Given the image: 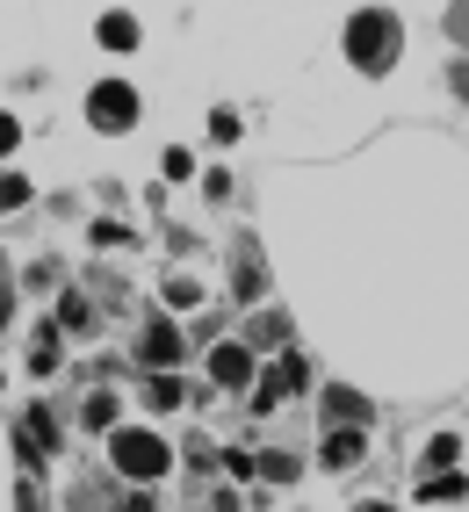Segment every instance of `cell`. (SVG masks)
<instances>
[{
  "instance_id": "obj_1",
  "label": "cell",
  "mask_w": 469,
  "mask_h": 512,
  "mask_svg": "<svg viewBox=\"0 0 469 512\" xmlns=\"http://www.w3.org/2000/svg\"><path fill=\"white\" fill-rule=\"evenodd\" d=\"M397 44H405V29H397L390 8H361L347 22V58L361 65V73H390L397 65Z\"/></svg>"
},
{
  "instance_id": "obj_12",
  "label": "cell",
  "mask_w": 469,
  "mask_h": 512,
  "mask_svg": "<svg viewBox=\"0 0 469 512\" xmlns=\"http://www.w3.org/2000/svg\"><path fill=\"white\" fill-rule=\"evenodd\" d=\"M253 476H267V484H289V476H296V455H253Z\"/></svg>"
},
{
  "instance_id": "obj_3",
  "label": "cell",
  "mask_w": 469,
  "mask_h": 512,
  "mask_svg": "<svg viewBox=\"0 0 469 512\" xmlns=\"http://www.w3.org/2000/svg\"><path fill=\"white\" fill-rule=\"evenodd\" d=\"M87 116H94V130H130V123H138V87H130V80H102L87 94Z\"/></svg>"
},
{
  "instance_id": "obj_16",
  "label": "cell",
  "mask_w": 469,
  "mask_h": 512,
  "mask_svg": "<svg viewBox=\"0 0 469 512\" xmlns=\"http://www.w3.org/2000/svg\"><path fill=\"white\" fill-rule=\"evenodd\" d=\"M29 202V181L22 174H0V210H22Z\"/></svg>"
},
{
  "instance_id": "obj_14",
  "label": "cell",
  "mask_w": 469,
  "mask_h": 512,
  "mask_svg": "<svg viewBox=\"0 0 469 512\" xmlns=\"http://www.w3.org/2000/svg\"><path fill=\"white\" fill-rule=\"evenodd\" d=\"M51 325H58V332H87V296H65Z\"/></svg>"
},
{
  "instance_id": "obj_18",
  "label": "cell",
  "mask_w": 469,
  "mask_h": 512,
  "mask_svg": "<svg viewBox=\"0 0 469 512\" xmlns=\"http://www.w3.org/2000/svg\"><path fill=\"white\" fill-rule=\"evenodd\" d=\"M217 469H224V476H253V455H246V448H224Z\"/></svg>"
},
{
  "instance_id": "obj_17",
  "label": "cell",
  "mask_w": 469,
  "mask_h": 512,
  "mask_svg": "<svg viewBox=\"0 0 469 512\" xmlns=\"http://www.w3.org/2000/svg\"><path fill=\"white\" fill-rule=\"evenodd\" d=\"M289 332V318L282 311H267V318H253V339H260V347H267V339H282Z\"/></svg>"
},
{
  "instance_id": "obj_10",
  "label": "cell",
  "mask_w": 469,
  "mask_h": 512,
  "mask_svg": "<svg viewBox=\"0 0 469 512\" xmlns=\"http://www.w3.org/2000/svg\"><path fill=\"white\" fill-rule=\"evenodd\" d=\"M462 491H469V484H462L455 469H433L426 484H419V498H433V505H441V498H462Z\"/></svg>"
},
{
  "instance_id": "obj_8",
  "label": "cell",
  "mask_w": 469,
  "mask_h": 512,
  "mask_svg": "<svg viewBox=\"0 0 469 512\" xmlns=\"http://www.w3.org/2000/svg\"><path fill=\"white\" fill-rule=\"evenodd\" d=\"M58 368V325H37L29 332V375H51Z\"/></svg>"
},
{
  "instance_id": "obj_13",
  "label": "cell",
  "mask_w": 469,
  "mask_h": 512,
  "mask_svg": "<svg viewBox=\"0 0 469 512\" xmlns=\"http://www.w3.org/2000/svg\"><path fill=\"white\" fill-rule=\"evenodd\" d=\"M145 397H152V404H159V412H174V404H181V397H188V390H181V383H174V375H152V383H145Z\"/></svg>"
},
{
  "instance_id": "obj_4",
  "label": "cell",
  "mask_w": 469,
  "mask_h": 512,
  "mask_svg": "<svg viewBox=\"0 0 469 512\" xmlns=\"http://www.w3.org/2000/svg\"><path fill=\"white\" fill-rule=\"evenodd\" d=\"M138 354H145V368H152V375H166V368L181 361V332L166 325V318H145V332H138Z\"/></svg>"
},
{
  "instance_id": "obj_19",
  "label": "cell",
  "mask_w": 469,
  "mask_h": 512,
  "mask_svg": "<svg viewBox=\"0 0 469 512\" xmlns=\"http://www.w3.org/2000/svg\"><path fill=\"white\" fill-rule=\"evenodd\" d=\"M239 296H260V260L239 253Z\"/></svg>"
},
{
  "instance_id": "obj_23",
  "label": "cell",
  "mask_w": 469,
  "mask_h": 512,
  "mask_svg": "<svg viewBox=\"0 0 469 512\" xmlns=\"http://www.w3.org/2000/svg\"><path fill=\"white\" fill-rule=\"evenodd\" d=\"M22 145V130H15V116H0V152H15Z\"/></svg>"
},
{
  "instance_id": "obj_11",
  "label": "cell",
  "mask_w": 469,
  "mask_h": 512,
  "mask_svg": "<svg viewBox=\"0 0 469 512\" xmlns=\"http://www.w3.org/2000/svg\"><path fill=\"white\" fill-rule=\"evenodd\" d=\"M102 44L109 51H130V44H138V22H130V15H102Z\"/></svg>"
},
{
  "instance_id": "obj_22",
  "label": "cell",
  "mask_w": 469,
  "mask_h": 512,
  "mask_svg": "<svg viewBox=\"0 0 469 512\" xmlns=\"http://www.w3.org/2000/svg\"><path fill=\"white\" fill-rule=\"evenodd\" d=\"M448 29H455V44H469V8H448Z\"/></svg>"
},
{
  "instance_id": "obj_26",
  "label": "cell",
  "mask_w": 469,
  "mask_h": 512,
  "mask_svg": "<svg viewBox=\"0 0 469 512\" xmlns=\"http://www.w3.org/2000/svg\"><path fill=\"white\" fill-rule=\"evenodd\" d=\"M354 512H390V505H354Z\"/></svg>"
},
{
  "instance_id": "obj_15",
  "label": "cell",
  "mask_w": 469,
  "mask_h": 512,
  "mask_svg": "<svg viewBox=\"0 0 469 512\" xmlns=\"http://www.w3.org/2000/svg\"><path fill=\"white\" fill-rule=\"evenodd\" d=\"M116 419V397L109 390H87V426H109Z\"/></svg>"
},
{
  "instance_id": "obj_5",
  "label": "cell",
  "mask_w": 469,
  "mask_h": 512,
  "mask_svg": "<svg viewBox=\"0 0 469 512\" xmlns=\"http://www.w3.org/2000/svg\"><path fill=\"white\" fill-rule=\"evenodd\" d=\"M325 419L340 426V433H361L368 419H376V404H368L361 390H325Z\"/></svg>"
},
{
  "instance_id": "obj_20",
  "label": "cell",
  "mask_w": 469,
  "mask_h": 512,
  "mask_svg": "<svg viewBox=\"0 0 469 512\" xmlns=\"http://www.w3.org/2000/svg\"><path fill=\"white\" fill-rule=\"evenodd\" d=\"M210 138H217V145H231V138H239V116L217 109V116H210Z\"/></svg>"
},
{
  "instance_id": "obj_21",
  "label": "cell",
  "mask_w": 469,
  "mask_h": 512,
  "mask_svg": "<svg viewBox=\"0 0 469 512\" xmlns=\"http://www.w3.org/2000/svg\"><path fill=\"white\" fill-rule=\"evenodd\" d=\"M15 512H44V498H37V484L22 476V491H15Z\"/></svg>"
},
{
  "instance_id": "obj_2",
  "label": "cell",
  "mask_w": 469,
  "mask_h": 512,
  "mask_svg": "<svg viewBox=\"0 0 469 512\" xmlns=\"http://www.w3.org/2000/svg\"><path fill=\"white\" fill-rule=\"evenodd\" d=\"M109 455H116V469L130 476V484H152V476H166V440L159 433H145V426H123L116 440H109Z\"/></svg>"
},
{
  "instance_id": "obj_9",
  "label": "cell",
  "mask_w": 469,
  "mask_h": 512,
  "mask_svg": "<svg viewBox=\"0 0 469 512\" xmlns=\"http://www.w3.org/2000/svg\"><path fill=\"white\" fill-rule=\"evenodd\" d=\"M325 462H332V469H354V462H361V433H332V440H325Z\"/></svg>"
},
{
  "instance_id": "obj_25",
  "label": "cell",
  "mask_w": 469,
  "mask_h": 512,
  "mask_svg": "<svg viewBox=\"0 0 469 512\" xmlns=\"http://www.w3.org/2000/svg\"><path fill=\"white\" fill-rule=\"evenodd\" d=\"M123 512H159V505H152V491H138V498H123Z\"/></svg>"
},
{
  "instance_id": "obj_24",
  "label": "cell",
  "mask_w": 469,
  "mask_h": 512,
  "mask_svg": "<svg viewBox=\"0 0 469 512\" xmlns=\"http://www.w3.org/2000/svg\"><path fill=\"white\" fill-rule=\"evenodd\" d=\"M8 311H15V296H8V267H0V325H8Z\"/></svg>"
},
{
  "instance_id": "obj_7",
  "label": "cell",
  "mask_w": 469,
  "mask_h": 512,
  "mask_svg": "<svg viewBox=\"0 0 469 512\" xmlns=\"http://www.w3.org/2000/svg\"><path fill=\"white\" fill-rule=\"evenodd\" d=\"M267 390H275V397H296V390H311V361L304 354H275V375H267Z\"/></svg>"
},
{
  "instance_id": "obj_6",
  "label": "cell",
  "mask_w": 469,
  "mask_h": 512,
  "mask_svg": "<svg viewBox=\"0 0 469 512\" xmlns=\"http://www.w3.org/2000/svg\"><path fill=\"white\" fill-rule=\"evenodd\" d=\"M210 383H217V390H246V383H253V354H246V347H217V354H210Z\"/></svg>"
}]
</instances>
